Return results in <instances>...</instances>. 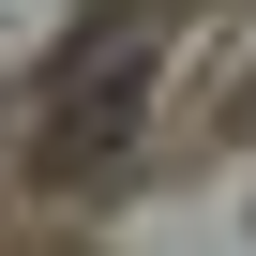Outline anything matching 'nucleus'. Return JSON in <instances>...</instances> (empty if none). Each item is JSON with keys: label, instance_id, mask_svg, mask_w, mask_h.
<instances>
[{"label": "nucleus", "instance_id": "1", "mask_svg": "<svg viewBox=\"0 0 256 256\" xmlns=\"http://www.w3.org/2000/svg\"><path fill=\"white\" fill-rule=\"evenodd\" d=\"M151 76H166V0H120V16H106L76 60H60L30 166H46V181H106L120 151H136V106H151Z\"/></svg>", "mask_w": 256, "mask_h": 256}]
</instances>
